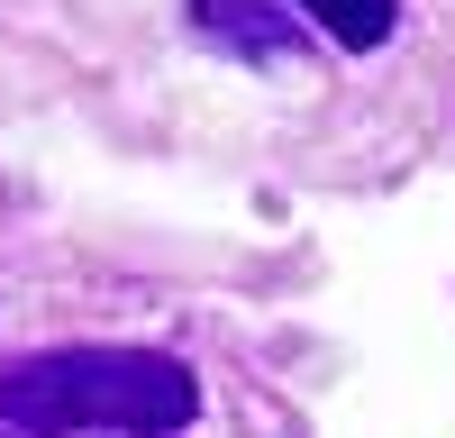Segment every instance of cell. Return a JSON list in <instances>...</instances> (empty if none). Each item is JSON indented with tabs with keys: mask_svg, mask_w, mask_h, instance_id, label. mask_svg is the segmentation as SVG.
Segmentation results:
<instances>
[{
	"mask_svg": "<svg viewBox=\"0 0 455 438\" xmlns=\"http://www.w3.org/2000/svg\"><path fill=\"white\" fill-rule=\"evenodd\" d=\"M192 411H201V384L164 347H55V356L0 365V420L19 438H73V429L173 438L192 429Z\"/></svg>",
	"mask_w": 455,
	"mask_h": 438,
	"instance_id": "cell-1",
	"label": "cell"
},
{
	"mask_svg": "<svg viewBox=\"0 0 455 438\" xmlns=\"http://www.w3.org/2000/svg\"><path fill=\"white\" fill-rule=\"evenodd\" d=\"M182 28L219 55H237V64H291L310 46L291 0H182Z\"/></svg>",
	"mask_w": 455,
	"mask_h": 438,
	"instance_id": "cell-2",
	"label": "cell"
},
{
	"mask_svg": "<svg viewBox=\"0 0 455 438\" xmlns=\"http://www.w3.org/2000/svg\"><path fill=\"white\" fill-rule=\"evenodd\" d=\"M291 10H300V28L337 36L347 55H373V46L401 28V0H291Z\"/></svg>",
	"mask_w": 455,
	"mask_h": 438,
	"instance_id": "cell-3",
	"label": "cell"
},
{
	"mask_svg": "<svg viewBox=\"0 0 455 438\" xmlns=\"http://www.w3.org/2000/svg\"><path fill=\"white\" fill-rule=\"evenodd\" d=\"M0 438H10V429H0Z\"/></svg>",
	"mask_w": 455,
	"mask_h": 438,
	"instance_id": "cell-4",
	"label": "cell"
}]
</instances>
